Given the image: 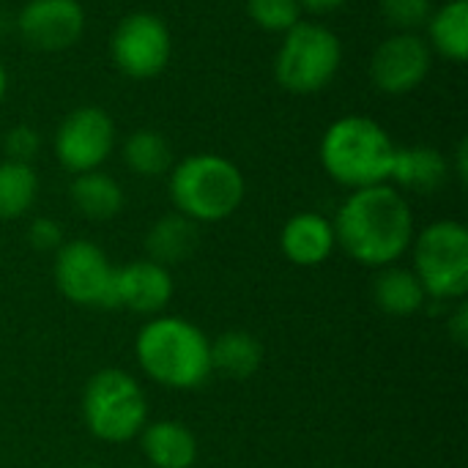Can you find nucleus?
<instances>
[{
    "label": "nucleus",
    "mask_w": 468,
    "mask_h": 468,
    "mask_svg": "<svg viewBox=\"0 0 468 468\" xmlns=\"http://www.w3.org/2000/svg\"><path fill=\"white\" fill-rule=\"evenodd\" d=\"M85 468H101V466H85Z\"/></svg>",
    "instance_id": "2f4dec72"
},
{
    "label": "nucleus",
    "mask_w": 468,
    "mask_h": 468,
    "mask_svg": "<svg viewBox=\"0 0 468 468\" xmlns=\"http://www.w3.org/2000/svg\"><path fill=\"white\" fill-rule=\"evenodd\" d=\"M417 277L436 299H461L468 291V230L455 219L428 225L414 247Z\"/></svg>",
    "instance_id": "0eeeda50"
},
{
    "label": "nucleus",
    "mask_w": 468,
    "mask_h": 468,
    "mask_svg": "<svg viewBox=\"0 0 468 468\" xmlns=\"http://www.w3.org/2000/svg\"><path fill=\"white\" fill-rule=\"evenodd\" d=\"M110 58L129 80L159 77L173 58V36L167 22L154 11L126 14L110 36Z\"/></svg>",
    "instance_id": "6e6552de"
},
{
    "label": "nucleus",
    "mask_w": 468,
    "mask_h": 468,
    "mask_svg": "<svg viewBox=\"0 0 468 468\" xmlns=\"http://www.w3.org/2000/svg\"><path fill=\"white\" fill-rule=\"evenodd\" d=\"M340 63V36L321 22L302 19L288 33H282V44L274 58V80L288 93L313 96L337 77Z\"/></svg>",
    "instance_id": "39448f33"
},
{
    "label": "nucleus",
    "mask_w": 468,
    "mask_h": 468,
    "mask_svg": "<svg viewBox=\"0 0 468 468\" xmlns=\"http://www.w3.org/2000/svg\"><path fill=\"white\" fill-rule=\"evenodd\" d=\"M71 203L74 208L96 222L112 219L121 208H123V189L121 184L101 173V170H90V173H80L71 186H69Z\"/></svg>",
    "instance_id": "6ab92c4d"
},
{
    "label": "nucleus",
    "mask_w": 468,
    "mask_h": 468,
    "mask_svg": "<svg viewBox=\"0 0 468 468\" xmlns=\"http://www.w3.org/2000/svg\"><path fill=\"white\" fill-rule=\"evenodd\" d=\"M143 452L154 468H192L197 441L181 422H154L143 431Z\"/></svg>",
    "instance_id": "f3484780"
},
{
    "label": "nucleus",
    "mask_w": 468,
    "mask_h": 468,
    "mask_svg": "<svg viewBox=\"0 0 468 468\" xmlns=\"http://www.w3.org/2000/svg\"><path fill=\"white\" fill-rule=\"evenodd\" d=\"M123 162L134 176L156 178L173 167L170 143L154 129H137L123 143Z\"/></svg>",
    "instance_id": "4be33fe9"
},
{
    "label": "nucleus",
    "mask_w": 468,
    "mask_h": 468,
    "mask_svg": "<svg viewBox=\"0 0 468 468\" xmlns=\"http://www.w3.org/2000/svg\"><path fill=\"white\" fill-rule=\"evenodd\" d=\"M5 90H8V71H5V66L0 63V101H3Z\"/></svg>",
    "instance_id": "7c9ffc66"
},
{
    "label": "nucleus",
    "mask_w": 468,
    "mask_h": 468,
    "mask_svg": "<svg viewBox=\"0 0 468 468\" xmlns=\"http://www.w3.org/2000/svg\"><path fill=\"white\" fill-rule=\"evenodd\" d=\"M335 244H337L335 225L315 211H302V214L291 217L280 236V247H282L285 258L296 266L324 263L332 255Z\"/></svg>",
    "instance_id": "4468645a"
},
{
    "label": "nucleus",
    "mask_w": 468,
    "mask_h": 468,
    "mask_svg": "<svg viewBox=\"0 0 468 468\" xmlns=\"http://www.w3.org/2000/svg\"><path fill=\"white\" fill-rule=\"evenodd\" d=\"M414 217L398 186L354 189L337 211L335 239L365 266L395 263L411 244Z\"/></svg>",
    "instance_id": "f257e3e1"
},
{
    "label": "nucleus",
    "mask_w": 468,
    "mask_h": 468,
    "mask_svg": "<svg viewBox=\"0 0 468 468\" xmlns=\"http://www.w3.org/2000/svg\"><path fill=\"white\" fill-rule=\"evenodd\" d=\"M38 195V176L33 165L25 162H0V219L22 217Z\"/></svg>",
    "instance_id": "5701e85b"
},
{
    "label": "nucleus",
    "mask_w": 468,
    "mask_h": 468,
    "mask_svg": "<svg viewBox=\"0 0 468 468\" xmlns=\"http://www.w3.org/2000/svg\"><path fill=\"white\" fill-rule=\"evenodd\" d=\"M247 14L266 33H288L304 11L299 0H247Z\"/></svg>",
    "instance_id": "b1692460"
},
{
    "label": "nucleus",
    "mask_w": 468,
    "mask_h": 468,
    "mask_svg": "<svg viewBox=\"0 0 468 468\" xmlns=\"http://www.w3.org/2000/svg\"><path fill=\"white\" fill-rule=\"evenodd\" d=\"M450 332H452V337H455V343H458V346H468V307L466 304H461V310L452 315V321H450Z\"/></svg>",
    "instance_id": "cd10ccee"
},
{
    "label": "nucleus",
    "mask_w": 468,
    "mask_h": 468,
    "mask_svg": "<svg viewBox=\"0 0 468 468\" xmlns=\"http://www.w3.org/2000/svg\"><path fill=\"white\" fill-rule=\"evenodd\" d=\"M263 359L261 343L250 332H225L211 343V370H219L236 381L250 378Z\"/></svg>",
    "instance_id": "aec40b11"
},
{
    "label": "nucleus",
    "mask_w": 468,
    "mask_h": 468,
    "mask_svg": "<svg viewBox=\"0 0 468 468\" xmlns=\"http://www.w3.org/2000/svg\"><path fill=\"white\" fill-rule=\"evenodd\" d=\"M115 271L107 255L85 239L60 244L55 258V282L60 293L85 307H115Z\"/></svg>",
    "instance_id": "1a4fd4ad"
},
{
    "label": "nucleus",
    "mask_w": 468,
    "mask_h": 468,
    "mask_svg": "<svg viewBox=\"0 0 468 468\" xmlns=\"http://www.w3.org/2000/svg\"><path fill=\"white\" fill-rule=\"evenodd\" d=\"M200 233L197 222L186 219L184 214H167L154 222V228L145 236V250L154 263L167 266V263H181L197 250Z\"/></svg>",
    "instance_id": "a211bd4d"
},
{
    "label": "nucleus",
    "mask_w": 468,
    "mask_h": 468,
    "mask_svg": "<svg viewBox=\"0 0 468 468\" xmlns=\"http://www.w3.org/2000/svg\"><path fill=\"white\" fill-rule=\"evenodd\" d=\"M118 304L137 315H156L173 296V280L165 266L154 261H134L115 271Z\"/></svg>",
    "instance_id": "ddd939ff"
},
{
    "label": "nucleus",
    "mask_w": 468,
    "mask_h": 468,
    "mask_svg": "<svg viewBox=\"0 0 468 468\" xmlns=\"http://www.w3.org/2000/svg\"><path fill=\"white\" fill-rule=\"evenodd\" d=\"M82 414L88 431L101 441H129L145 425V395L140 384L123 370L96 373L82 395Z\"/></svg>",
    "instance_id": "423d86ee"
},
{
    "label": "nucleus",
    "mask_w": 468,
    "mask_h": 468,
    "mask_svg": "<svg viewBox=\"0 0 468 468\" xmlns=\"http://www.w3.org/2000/svg\"><path fill=\"white\" fill-rule=\"evenodd\" d=\"M27 241L41 250V252H49V250H60L63 244V230L55 219L49 217H38L30 222V230H27Z\"/></svg>",
    "instance_id": "bb28decb"
},
{
    "label": "nucleus",
    "mask_w": 468,
    "mask_h": 468,
    "mask_svg": "<svg viewBox=\"0 0 468 468\" xmlns=\"http://www.w3.org/2000/svg\"><path fill=\"white\" fill-rule=\"evenodd\" d=\"M52 145L60 167L69 173L99 170L115 148V121L104 107H77L60 121Z\"/></svg>",
    "instance_id": "9d476101"
},
{
    "label": "nucleus",
    "mask_w": 468,
    "mask_h": 468,
    "mask_svg": "<svg viewBox=\"0 0 468 468\" xmlns=\"http://www.w3.org/2000/svg\"><path fill=\"white\" fill-rule=\"evenodd\" d=\"M425 30L431 52L450 63H463L468 58V0H447L433 8Z\"/></svg>",
    "instance_id": "dca6fc26"
},
{
    "label": "nucleus",
    "mask_w": 468,
    "mask_h": 468,
    "mask_svg": "<svg viewBox=\"0 0 468 468\" xmlns=\"http://www.w3.org/2000/svg\"><path fill=\"white\" fill-rule=\"evenodd\" d=\"M378 8L395 33H420L433 14V0H381Z\"/></svg>",
    "instance_id": "393cba45"
},
{
    "label": "nucleus",
    "mask_w": 468,
    "mask_h": 468,
    "mask_svg": "<svg viewBox=\"0 0 468 468\" xmlns=\"http://www.w3.org/2000/svg\"><path fill=\"white\" fill-rule=\"evenodd\" d=\"M22 41L41 52H63L85 33V8L80 0H27L16 14Z\"/></svg>",
    "instance_id": "f8f14e48"
},
{
    "label": "nucleus",
    "mask_w": 468,
    "mask_h": 468,
    "mask_svg": "<svg viewBox=\"0 0 468 468\" xmlns=\"http://www.w3.org/2000/svg\"><path fill=\"white\" fill-rule=\"evenodd\" d=\"M455 176L461 178V184H466L468 176V140H461L455 148Z\"/></svg>",
    "instance_id": "c756f323"
},
{
    "label": "nucleus",
    "mask_w": 468,
    "mask_h": 468,
    "mask_svg": "<svg viewBox=\"0 0 468 468\" xmlns=\"http://www.w3.org/2000/svg\"><path fill=\"white\" fill-rule=\"evenodd\" d=\"M447 176H450V159L439 148L406 145L395 151L389 181H395L400 189L431 195L447 184Z\"/></svg>",
    "instance_id": "2eb2a0df"
},
{
    "label": "nucleus",
    "mask_w": 468,
    "mask_h": 468,
    "mask_svg": "<svg viewBox=\"0 0 468 468\" xmlns=\"http://www.w3.org/2000/svg\"><path fill=\"white\" fill-rule=\"evenodd\" d=\"M241 170L219 154H192L170 173V197L192 222H222L244 200Z\"/></svg>",
    "instance_id": "20e7f679"
},
{
    "label": "nucleus",
    "mask_w": 468,
    "mask_h": 468,
    "mask_svg": "<svg viewBox=\"0 0 468 468\" xmlns=\"http://www.w3.org/2000/svg\"><path fill=\"white\" fill-rule=\"evenodd\" d=\"M348 0H299V5H302V11H307V14H332V11H337V8H343Z\"/></svg>",
    "instance_id": "c85d7f7f"
},
{
    "label": "nucleus",
    "mask_w": 468,
    "mask_h": 468,
    "mask_svg": "<svg viewBox=\"0 0 468 468\" xmlns=\"http://www.w3.org/2000/svg\"><path fill=\"white\" fill-rule=\"evenodd\" d=\"M395 140L367 115H343L321 137V165L326 176L348 189L387 184L395 162Z\"/></svg>",
    "instance_id": "f03ea898"
},
{
    "label": "nucleus",
    "mask_w": 468,
    "mask_h": 468,
    "mask_svg": "<svg viewBox=\"0 0 468 468\" xmlns=\"http://www.w3.org/2000/svg\"><path fill=\"white\" fill-rule=\"evenodd\" d=\"M38 148H41V137H38V132H36L33 126H27V123L11 126V129L5 132V137H3V151H5V159H11V162H25V165H30V162L36 159Z\"/></svg>",
    "instance_id": "a878e982"
},
{
    "label": "nucleus",
    "mask_w": 468,
    "mask_h": 468,
    "mask_svg": "<svg viewBox=\"0 0 468 468\" xmlns=\"http://www.w3.org/2000/svg\"><path fill=\"white\" fill-rule=\"evenodd\" d=\"M376 304L398 318H409L417 310H422L425 304V288L420 282V277L414 271L406 269H387L378 280H376Z\"/></svg>",
    "instance_id": "412c9836"
},
{
    "label": "nucleus",
    "mask_w": 468,
    "mask_h": 468,
    "mask_svg": "<svg viewBox=\"0 0 468 468\" xmlns=\"http://www.w3.org/2000/svg\"><path fill=\"white\" fill-rule=\"evenodd\" d=\"M433 66V52L420 33H392L370 58V80L387 96H406L417 90Z\"/></svg>",
    "instance_id": "9b49d317"
},
{
    "label": "nucleus",
    "mask_w": 468,
    "mask_h": 468,
    "mask_svg": "<svg viewBox=\"0 0 468 468\" xmlns=\"http://www.w3.org/2000/svg\"><path fill=\"white\" fill-rule=\"evenodd\" d=\"M134 348L143 370L170 389H195L211 373V343L197 326L181 318L145 324Z\"/></svg>",
    "instance_id": "7ed1b4c3"
}]
</instances>
